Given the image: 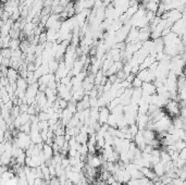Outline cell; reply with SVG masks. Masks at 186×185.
<instances>
[{
	"instance_id": "obj_1",
	"label": "cell",
	"mask_w": 186,
	"mask_h": 185,
	"mask_svg": "<svg viewBox=\"0 0 186 185\" xmlns=\"http://www.w3.org/2000/svg\"><path fill=\"white\" fill-rule=\"evenodd\" d=\"M184 14L180 20H177L171 26V32L175 33L176 35L181 38L183 43H184V35H185V15Z\"/></svg>"
},
{
	"instance_id": "obj_2",
	"label": "cell",
	"mask_w": 186,
	"mask_h": 185,
	"mask_svg": "<svg viewBox=\"0 0 186 185\" xmlns=\"http://www.w3.org/2000/svg\"><path fill=\"white\" fill-rule=\"evenodd\" d=\"M164 107H166V110L170 118H176L180 115V109H181V107H180V103L177 100L170 99Z\"/></svg>"
},
{
	"instance_id": "obj_3",
	"label": "cell",
	"mask_w": 186,
	"mask_h": 185,
	"mask_svg": "<svg viewBox=\"0 0 186 185\" xmlns=\"http://www.w3.org/2000/svg\"><path fill=\"white\" fill-rule=\"evenodd\" d=\"M149 122V118L147 114H138L137 113L136 120H135V124L137 125L138 130H145L147 128V124Z\"/></svg>"
},
{
	"instance_id": "obj_4",
	"label": "cell",
	"mask_w": 186,
	"mask_h": 185,
	"mask_svg": "<svg viewBox=\"0 0 186 185\" xmlns=\"http://www.w3.org/2000/svg\"><path fill=\"white\" fill-rule=\"evenodd\" d=\"M140 88H141V94H145V95H154V94H156V90H157V87L155 86L154 82L152 83L143 82Z\"/></svg>"
},
{
	"instance_id": "obj_5",
	"label": "cell",
	"mask_w": 186,
	"mask_h": 185,
	"mask_svg": "<svg viewBox=\"0 0 186 185\" xmlns=\"http://www.w3.org/2000/svg\"><path fill=\"white\" fill-rule=\"evenodd\" d=\"M110 114V110L108 109V107H101L99 109V117H98V123L100 125L107 124L108 118Z\"/></svg>"
},
{
	"instance_id": "obj_6",
	"label": "cell",
	"mask_w": 186,
	"mask_h": 185,
	"mask_svg": "<svg viewBox=\"0 0 186 185\" xmlns=\"http://www.w3.org/2000/svg\"><path fill=\"white\" fill-rule=\"evenodd\" d=\"M7 78L9 80V83L10 84H12V83H15V81L19 78V76H20V73H19V71L15 70V69L13 68H9L8 69V72H7Z\"/></svg>"
},
{
	"instance_id": "obj_7",
	"label": "cell",
	"mask_w": 186,
	"mask_h": 185,
	"mask_svg": "<svg viewBox=\"0 0 186 185\" xmlns=\"http://www.w3.org/2000/svg\"><path fill=\"white\" fill-rule=\"evenodd\" d=\"M143 136H144L145 144H147V145H149V144H150V142L156 138V134H155L154 131L148 130V129H145V130H143Z\"/></svg>"
},
{
	"instance_id": "obj_8",
	"label": "cell",
	"mask_w": 186,
	"mask_h": 185,
	"mask_svg": "<svg viewBox=\"0 0 186 185\" xmlns=\"http://www.w3.org/2000/svg\"><path fill=\"white\" fill-rule=\"evenodd\" d=\"M42 155H44V157H45V160H49V159H51L52 156H53V150H52L51 145L42 144Z\"/></svg>"
},
{
	"instance_id": "obj_9",
	"label": "cell",
	"mask_w": 186,
	"mask_h": 185,
	"mask_svg": "<svg viewBox=\"0 0 186 185\" xmlns=\"http://www.w3.org/2000/svg\"><path fill=\"white\" fill-rule=\"evenodd\" d=\"M152 171H154V173L158 176V178H160V176L164 175V173H166V171H164V165L161 162V161L156 163V165L152 167Z\"/></svg>"
},
{
	"instance_id": "obj_10",
	"label": "cell",
	"mask_w": 186,
	"mask_h": 185,
	"mask_svg": "<svg viewBox=\"0 0 186 185\" xmlns=\"http://www.w3.org/2000/svg\"><path fill=\"white\" fill-rule=\"evenodd\" d=\"M158 2H154V1H149V2H146L144 5V8L146 9V11H150L152 13L157 12V9H158Z\"/></svg>"
},
{
	"instance_id": "obj_11",
	"label": "cell",
	"mask_w": 186,
	"mask_h": 185,
	"mask_svg": "<svg viewBox=\"0 0 186 185\" xmlns=\"http://www.w3.org/2000/svg\"><path fill=\"white\" fill-rule=\"evenodd\" d=\"M160 161H161L163 165L166 162H169V161H171L170 155L166 153V150H160Z\"/></svg>"
},
{
	"instance_id": "obj_12",
	"label": "cell",
	"mask_w": 186,
	"mask_h": 185,
	"mask_svg": "<svg viewBox=\"0 0 186 185\" xmlns=\"http://www.w3.org/2000/svg\"><path fill=\"white\" fill-rule=\"evenodd\" d=\"M127 131H129V133L131 134L133 137H134L135 135L137 134V132H138V128H137V125L135 124V123H133V124H129V126H127Z\"/></svg>"
},
{
	"instance_id": "obj_13",
	"label": "cell",
	"mask_w": 186,
	"mask_h": 185,
	"mask_svg": "<svg viewBox=\"0 0 186 185\" xmlns=\"http://www.w3.org/2000/svg\"><path fill=\"white\" fill-rule=\"evenodd\" d=\"M173 145H174V148H175L176 151H180V150H182L183 148H185V140H176Z\"/></svg>"
},
{
	"instance_id": "obj_14",
	"label": "cell",
	"mask_w": 186,
	"mask_h": 185,
	"mask_svg": "<svg viewBox=\"0 0 186 185\" xmlns=\"http://www.w3.org/2000/svg\"><path fill=\"white\" fill-rule=\"evenodd\" d=\"M37 118L39 121H48L49 120V114L47 112H44V111H39Z\"/></svg>"
},
{
	"instance_id": "obj_15",
	"label": "cell",
	"mask_w": 186,
	"mask_h": 185,
	"mask_svg": "<svg viewBox=\"0 0 186 185\" xmlns=\"http://www.w3.org/2000/svg\"><path fill=\"white\" fill-rule=\"evenodd\" d=\"M141 84H143V82H141L140 80H139L137 76H135L134 78V80H133V82H132V84H131V86L133 88H139L141 86Z\"/></svg>"
},
{
	"instance_id": "obj_16",
	"label": "cell",
	"mask_w": 186,
	"mask_h": 185,
	"mask_svg": "<svg viewBox=\"0 0 186 185\" xmlns=\"http://www.w3.org/2000/svg\"><path fill=\"white\" fill-rule=\"evenodd\" d=\"M115 181H117V180H115V178H114L113 175L111 174V175L109 176V178H108L107 180H106V184H107V185H111L112 183H114Z\"/></svg>"
},
{
	"instance_id": "obj_17",
	"label": "cell",
	"mask_w": 186,
	"mask_h": 185,
	"mask_svg": "<svg viewBox=\"0 0 186 185\" xmlns=\"http://www.w3.org/2000/svg\"><path fill=\"white\" fill-rule=\"evenodd\" d=\"M5 153V142L0 143V156Z\"/></svg>"
}]
</instances>
